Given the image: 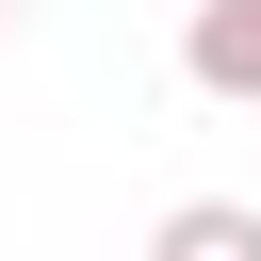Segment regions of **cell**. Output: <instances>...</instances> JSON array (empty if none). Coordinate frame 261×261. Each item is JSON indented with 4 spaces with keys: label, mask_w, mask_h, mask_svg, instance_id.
<instances>
[{
    "label": "cell",
    "mask_w": 261,
    "mask_h": 261,
    "mask_svg": "<svg viewBox=\"0 0 261 261\" xmlns=\"http://www.w3.org/2000/svg\"><path fill=\"white\" fill-rule=\"evenodd\" d=\"M0 33H16V0H0Z\"/></svg>",
    "instance_id": "obj_3"
},
{
    "label": "cell",
    "mask_w": 261,
    "mask_h": 261,
    "mask_svg": "<svg viewBox=\"0 0 261 261\" xmlns=\"http://www.w3.org/2000/svg\"><path fill=\"white\" fill-rule=\"evenodd\" d=\"M147 261H261V196H179L147 228Z\"/></svg>",
    "instance_id": "obj_2"
},
{
    "label": "cell",
    "mask_w": 261,
    "mask_h": 261,
    "mask_svg": "<svg viewBox=\"0 0 261 261\" xmlns=\"http://www.w3.org/2000/svg\"><path fill=\"white\" fill-rule=\"evenodd\" d=\"M179 82L196 98H261V0H196L179 16Z\"/></svg>",
    "instance_id": "obj_1"
}]
</instances>
